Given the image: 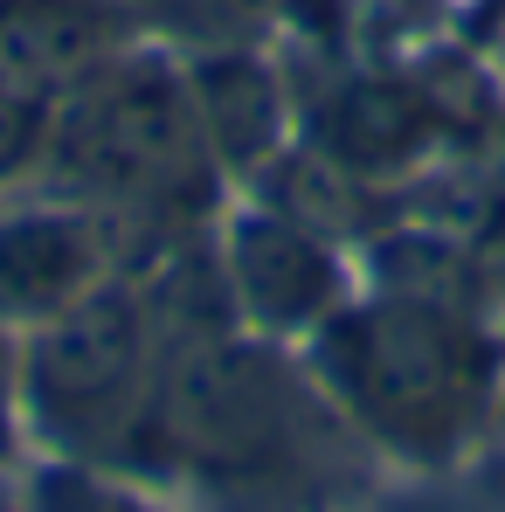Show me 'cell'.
Segmentation results:
<instances>
[{"mask_svg": "<svg viewBox=\"0 0 505 512\" xmlns=\"http://www.w3.org/2000/svg\"><path fill=\"white\" fill-rule=\"evenodd\" d=\"M111 277V243L90 208H7L0 215V326H42Z\"/></svg>", "mask_w": 505, "mask_h": 512, "instance_id": "5b68a950", "label": "cell"}, {"mask_svg": "<svg viewBox=\"0 0 505 512\" xmlns=\"http://www.w3.org/2000/svg\"><path fill=\"white\" fill-rule=\"evenodd\" d=\"M49 173L90 215L167 222L208 201L215 146L201 132L194 84L160 56H111L49 118Z\"/></svg>", "mask_w": 505, "mask_h": 512, "instance_id": "7a4b0ae2", "label": "cell"}, {"mask_svg": "<svg viewBox=\"0 0 505 512\" xmlns=\"http://www.w3.org/2000/svg\"><path fill=\"white\" fill-rule=\"evenodd\" d=\"M153 353L160 340H153V312L139 284L104 277L35 326L21 360V402L70 450L139 436L146 395H153Z\"/></svg>", "mask_w": 505, "mask_h": 512, "instance_id": "3957f363", "label": "cell"}, {"mask_svg": "<svg viewBox=\"0 0 505 512\" xmlns=\"http://www.w3.org/2000/svg\"><path fill=\"white\" fill-rule=\"evenodd\" d=\"M118 56V14L104 0H0V84L63 104Z\"/></svg>", "mask_w": 505, "mask_h": 512, "instance_id": "8992f818", "label": "cell"}, {"mask_svg": "<svg viewBox=\"0 0 505 512\" xmlns=\"http://www.w3.org/2000/svg\"><path fill=\"white\" fill-rule=\"evenodd\" d=\"M194 111H201V132L215 146V160L229 167H256L263 153H277L284 139V90H277V70L256 63L243 42H215L194 70Z\"/></svg>", "mask_w": 505, "mask_h": 512, "instance_id": "52a82bcc", "label": "cell"}, {"mask_svg": "<svg viewBox=\"0 0 505 512\" xmlns=\"http://www.w3.org/2000/svg\"><path fill=\"white\" fill-rule=\"evenodd\" d=\"M312 367L374 443L416 464H443L492 402V340L450 291L422 284L339 305L312 333Z\"/></svg>", "mask_w": 505, "mask_h": 512, "instance_id": "6da1fadb", "label": "cell"}, {"mask_svg": "<svg viewBox=\"0 0 505 512\" xmlns=\"http://www.w3.org/2000/svg\"><path fill=\"white\" fill-rule=\"evenodd\" d=\"M326 153L333 167L346 173H381V167H402L416 160L436 132V104H422L416 84H346L326 111Z\"/></svg>", "mask_w": 505, "mask_h": 512, "instance_id": "ba28073f", "label": "cell"}, {"mask_svg": "<svg viewBox=\"0 0 505 512\" xmlns=\"http://www.w3.org/2000/svg\"><path fill=\"white\" fill-rule=\"evenodd\" d=\"M49 118H56L49 97H28V90L0 84V180L49 160Z\"/></svg>", "mask_w": 505, "mask_h": 512, "instance_id": "9c48e42d", "label": "cell"}, {"mask_svg": "<svg viewBox=\"0 0 505 512\" xmlns=\"http://www.w3.org/2000/svg\"><path fill=\"white\" fill-rule=\"evenodd\" d=\"M180 7V21L194 28V35H208V42H250L256 28H270L291 0H173Z\"/></svg>", "mask_w": 505, "mask_h": 512, "instance_id": "8fae6325", "label": "cell"}, {"mask_svg": "<svg viewBox=\"0 0 505 512\" xmlns=\"http://www.w3.org/2000/svg\"><path fill=\"white\" fill-rule=\"evenodd\" d=\"M222 277L236 312L256 333H319L346 305V277H339L333 243L284 215V208H250L229 222L222 236Z\"/></svg>", "mask_w": 505, "mask_h": 512, "instance_id": "277c9868", "label": "cell"}, {"mask_svg": "<svg viewBox=\"0 0 505 512\" xmlns=\"http://www.w3.org/2000/svg\"><path fill=\"white\" fill-rule=\"evenodd\" d=\"M35 512H153V506H139L132 492L90 478L84 464H49L35 478Z\"/></svg>", "mask_w": 505, "mask_h": 512, "instance_id": "30bf717a", "label": "cell"}]
</instances>
